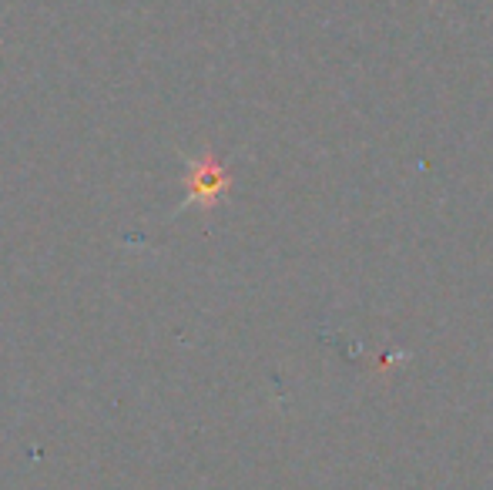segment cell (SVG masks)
Returning a JSON list of instances; mask_svg holds the SVG:
<instances>
[{
    "label": "cell",
    "instance_id": "cell-1",
    "mask_svg": "<svg viewBox=\"0 0 493 490\" xmlns=\"http://www.w3.org/2000/svg\"><path fill=\"white\" fill-rule=\"evenodd\" d=\"M228 185V175L222 172V165H215L212 158H205L195 168V195L202 202H215V195Z\"/></svg>",
    "mask_w": 493,
    "mask_h": 490
}]
</instances>
